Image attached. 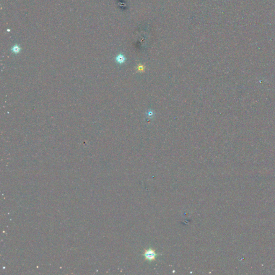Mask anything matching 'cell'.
Here are the masks:
<instances>
[{
	"mask_svg": "<svg viewBox=\"0 0 275 275\" xmlns=\"http://www.w3.org/2000/svg\"><path fill=\"white\" fill-rule=\"evenodd\" d=\"M159 255L157 254L155 250L152 248L145 249L144 253L143 254L144 257H145V260L148 261L149 262H152L156 260V257Z\"/></svg>",
	"mask_w": 275,
	"mask_h": 275,
	"instance_id": "cell-1",
	"label": "cell"
},
{
	"mask_svg": "<svg viewBox=\"0 0 275 275\" xmlns=\"http://www.w3.org/2000/svg\"><path fill=\"white\" fill-rule=\"evenodd\" d=\"M21 47L18 44H15L12 48V53L15 54H18L21 51Z\"/></svg>",
	"mask_w": 275,
	"mask_h": 275,
	"instance_id": "cell-3",
	"label": "cell"
},
{
	"mask_svg": "<svg viewBox=\"0 0 275 275\" xmlns=\"http://www.w3.org/2000/svg\"><path fill=\"white\" fill-rule=\"evenodd\" d=\"M115 60H116V61L118 62V63H119V64H123V63H124V62H125V56H124L123 54H119L117 56H116V58H115Z\"/></svg>",
	"mask_w": 275,
	"mask_h": 275,
	"instance_id": "cell-2",
	"label": "cell"
}]
</instances>
